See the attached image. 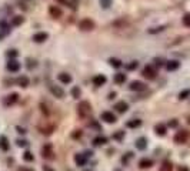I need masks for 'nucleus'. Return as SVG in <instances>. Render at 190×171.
Here are the masks:
<instances>
[{"label":"nucleus","instance_id":"0eeeda50","mask_svg":"<svg viewBox=\"0 0 190 171\" xmlns=\"http://www.w3.org/2000/svg\"><path fill=\"white\" fill-rule=\"evenodd\" d=\"M17 100H19V94H17V93H12V94H9V96H6L3 99V104L6 106V107H10V106H13Z\"/></svg>","mask_w":190,"mask_h":171},{"label":"nucleus","instance_id":"09e8293b","mask_svg":"<svg viewBox=\"0 0 190 171\" xmlns=\"http://www.w3.org/2000/svg\"><path fill=\"white\" fill-rule=\"evenodd\" d=\"M43 171H54L53 168H50L49 165H43Z\"/></svg>","mask_w":190,"mask_h":171},{"label":"nucleus","instance_id":"49530a36","mask_svg":"<svg viewBox=\"0 0 190 171\" xmlns=\"http://www.w3.org/2000/svg\"><path fill=\"white\" fill-rule=\"evenodd\" d=\"M17 130V133H20V134H26V130L23 128V127H16Z\"/></svg>","mask_w":190,"mask_h":171},{"label":"nucleus","instance_id":"58836bf2","mask_svg":"<svg viewBox=\"0 0 190 171\" xmlns=\"http://www.w3.org/2000/svg\"><path fill=\"white\" fill-rule=\"evenodd\" d=\"M40 110H41V113L45 114V116H49V109H47V106L45 104V103H40Z\"/></svg>","mask_w":190,"mask_h":171},{"label":"nucleus","instance_id":"864d4df0","mask_svg":"<svg viewBox=\"0 0 190 171\" xmlns=\"http://www.w3.org/2000/svg\"><path fill=\"white\" fill-rule=\"evenodd\" d=\"M84 171H91V170H84Z\"/></svg>","mask_w":190,"mask_h":171},{"label":"nucleus","instance_id":"a878e982","mask_svg":"<svg viewBox=\"0 0 190 171\" xmlns=\"http://www.w3.org/2000/svg\"><path fill=\"white\" fill-rule=\"evenodd\" d=\"M129 127V128H137V127H140L142 125V120H139V118H136V120H130L127 121V124H126Z\"/></svg>","mask_w":190,"mask_h":171},{"label":"nucleus","instance_id":"f8f14e48","mask_svg":"<svg viewBox=\"0 0 190 171\" xmlns=\"http://www.w3.org/2000/svg\"><path fill=\"white\" fill-rule=\"evenodd\" d=\"M106 81H107V79H106V76H103V74H97V76H95V77H93V84H95L96 87L103 86Z\"/></svg>","mask_w":190,"mask_h":171},{"label":"nucleus","instance_id":"9d476101","mask_svg":"<svg viewBox=\"0 0 190 171\" xmlns=\"http://www.w3.org/2000/svg\"><path fill=\"white\" fill-rule=\"evenodd\" d=\"M7 70L12 71V73H17V71L20 70V63L14 60V58H10L7 63Z\"/></svg>","mask_w":190,"mask_h":171},{"label":"nucleus","instance_id":"6ab92c4d","mask_svg":"<svg viewBox=\"0 0 190 171\" xmlns=\"http://www.w3.org/2000/svg\"><path fill=\"white\" fill-rule=\"evenodd\" d=\"M54 128H56V125H54V124L46 125V127H39L40 133H41V134H45V136H50V134L54 131Z\"/></svg>","mask_w":190,"mask_h":171},{"label":"nucleus","instance_id":"423d86ee","mask_svg":"<svg viewBox=\"0 0 190 171\" xmlns=\"http://www.w3.org/2000/svg\"><path fill=\"white\" fill-rule=\"evenodd\" d=\"M100 118H102L104 123H107V124H114L116 121H117L116 116L112 113V111H103V113L100 114Z\"/></svg>","mask_w":190,"mask_h":171},{"label":"nucleus","instance_id":"20e7f679","mask_svg":"<svg viewBox=\"0 0 190 171\" xmlns=\"http://www.w3.org/2000/svg\"><path fill=\"white\" fill-rule=\"evenodd\" d=\"M79 29L82 30V32H91V30L95 29V21L90 20V19H83L79 23Z\"/></svg>","mask_w":190,"mask_h":171},{"label":"nucleus","instance_id":"39448f33","mask_svg":"<svg viewBox=\"0 0 190 171\" xmlns=\"http://www.w3.org/2000/svg\"><path fill=\"white\" fill-rule=\"evenodd\" d=\"M142 76L147 80H154L156 79V70L153 66H146L143 70H142Z\"/></svg>","mask_w":190,"mask_h":171},{"label":"nucleus","instance_id":"4c0bfd02","mask_svg":"<svg viewBox=\"0 0 190 171\" xmlns=\"http://www.w3.org/2000/svg\"><path fill=\"white\" fill-rule=\"evenodd\" d=\"M137 67H139V63H137V61H132L130 64H127V66H126V69H127V70H136Z\"/></svg>","mask_w":190,"mask_h":171},{"label":"nucleus","instance_id":"7c9ffc66","mask_svg":"<svg viewBox=\"0 0 190 171\" xmlns=\"http://www.w3.org/2000/svg\"><path fill=\"white\" fill-rule=\"evenodd\" d=\"M189 97H190V90H183V91H180V94H179V100H186Z\"/></svg>","mask_w":190,"mask_h":171},{"label":"nucleus","instance_id":"7ed1b4c3","mask_svg":"<svg viewBox=\"0 0 190 171\" xmlns=\"http://www.w3.org/2000/svg\"><path fill=\"white\" fill-rule=\"evenodd\" d=\"M189 136H190V133L187 130H180V131H177L176 136H174V143H176V144H184V143L189 140Z\"/></svg>","mask_w":190,"mask_h":171},{"label":"nucleus","instance_id":"4468645a","mask_svg":"<svg viewBox=\"0 0 190 171\" xmlns=\"http://www.w3.org/2000/svg\"><path fill=\"white\" fill-rule=\"evenodd\" d=\"M47 37H49V34L45 33V32H40V33H36L33 36V42L34 43H43L47 40Z\"/></svg>","mask_w":190,"mask_h":171},{"label":"nucleus","instance_id":"72a5a7b5","mask_svg":"<svg viewBox=\"0 0 190 171\" xmlns=\"http://www.w3.org/2000/svg\"><path fill=\"white\" fill-rule=\"evenodd\" d=\"M183 24L186 26V27H190V13H186L183 16Z\"/></svg>","mask_w":190,"mask_h":171},{"label":"nucleus","instance_id":"e433bc0d","mask_svg":"<svg viewBox=\"0 0 190 171\" xmlns=\"http://www.w3.org/2000/svg\"><path fill=\"white\" fill-rule=\"evenodd\" d=\"M91 127V128H95L96 131H102V127L99 125V123L97 121H90V124H89Z\"/></svg>","mask_w":190,"mask_h":171},{"label":"nucleus","instance_id":"603ef678","mask_svg":"<svg viewBox=\"0 0 190 171\" xmlns=\"http://www.w3.org/2000/svg\"><path fill=\"white\" fill-rule=\"evenodd\" d=\"M17 171H33V170H29V168H25V167H23V168H19Z\"/></svg>","mask_w":190,"mask_h":171},{"label":"nucleus","instance_id":"aec40b11","mask_svg":"<svg viewBox=\"0 0 190 171\" xmlns=\"http://www.w3.org/2000/svg\"><path fill=\"white\" fill-rule=\"evenodd\" d=\"M57 79H59V81H60V83H63V84L72 83V76L67 74V73H60V74L57 76Z\"/></svg>","mask_w":190,"mask_h":171},{"label":"nucleus","instance_id":"dca6fc26","mask_svg":"<svg viewBox=\"0 0 190 171\" xmlns=\"http://www.w3.org/2000/svg\"><path fill=\"white\" fill-rule=\"evenodd\" d=\"M75 163L77 164L79 167H83V165H86V163H87V157L84 154H76L75 155Z\"/></svg>","mask_w":190,"mask_h":171},{"label":"nucleus","instance_id":"a19ab883","mask_svg":"<svg viewBox=\"0 0 190 171\" xmlns=\"http://www.w3.org/2000/svg\"><path fill=\"white\" fill-rule=\"evenodd\" d=\"M167 125H169L170 128H174V127H177L179 125V121L176 120V118H173V120H170L169 123H167Z\"/></svg>","mask_w":190,"mask_h":171},{"label":"nucleus","instance_id":"6e6552de","mask_svg":"<svg viewBox=\"0 0 190 171\" xmlns=\"http://www.w3.org/2000/svg\"><path fill=\"white\" fill-rule=\"evenodd\" d=\"M49 88H50V91H52V94H53L54 97H57V99H63V97H64V90L60 88L59 86L49 84Z\"/></svg>","mask_w":190,"mask_h":171},{"label":"nucleus","instance_id":"2eb2a0df","mask_svg":"<svg viewBox=\"0 0 190 171\" xmlns=\"http://www.w3.org/2000/svg\"><path fill=\"white\" fill-rule=\"evenodd\" d=\"M114 109H116V111H119V113H126L129 110V104L126 101H119V103L114 104Z\"/></svg>","mask_w":190,"mask_h":171},{"label":"nucleus","instance_id":"6e6d98bb","mask_svg":"<svg viewBox=\"0 0 190 171\" xmlns=\"http://www.w3.org/2000/svg\"><path fill=\"white\" fill-rule=\"evenodd\" d=\"M116 171H119V170H116Z\"/></svg>","mask_w":190,"mask_h":171},{"label":"nucleus","instance_id":"de8ad7c7","mask_svg":"<svg viewBox=\"0 0 190 171\" xmlns=\"http://www.w3.org/2000/svg\"><path fill=\"white\" fill-rule=\"evenodd\" d=\"M114 97H116V93L113 91V93H110V94H109V97H107V99H109V100H113Z\"/></svg>","mask_w":190,"mask_h":171},{"label":"nucleus","instance_id":"412c9836","mask_svg":"<svg viewBox=\"0 0 190 171\" xmlns=\"http://www.w3.org/2000/svg\"><path fill=\"white\" fill-rule=\"evenodd\" d=\"M104 144H107V138L104 137V136H97V137L93 140V146H96V147L104 146Z\"/></svg>","mask_w":190,"mask_h":171},{"label":"nucleus","instance_id":"5fc2aeb1","mask_svg":"<svg viewBox=\"0 0 190 171\" xmlns=\"http://www.w3.org/2000/svg\"><path fill=\"white\" fill-rule=\"evenodd\" d=\"M189 123H190V118H189Z\"/></svg>","mask_w":190,"mask_h":171},{"label":"nucleus","instance_id":"ea45409f","mask_svg":"<svg viewBox=\"0 0 190 171\" xmlns=\"http://www.w3.org/2000/svg\"><path fill=\"white\" fill-rule=\"evenodd\" d=\"M83 136V133L82 131H80V130H75V131H73V133H72V137L73 138H76V140H77V138H80Z\"/></svg>","mask_w":190,"mask_h":171},{"label":"nucleus","instance_id":"a211bd4d","mask_svg":"<svg viewBox=\"0 0 190 171\" xmlns=\"http://www.w3.org/2000/svg\"><path fill=\"white\" fill-rule=\"evenodd\" d=\"M134 144H136V148H137V150H142V151H143V150H146V147H147V140H146L145 137H140V138H137Z\"/></svg>","mask_w":190,"mask_h":171},{"label":"nucleus","instance_id":"c85d7f7f","mask_svg":"<svg viewBox=\"0 0 190 171\" xmlns=\"http://www.w3.org/2000/svg\"><path fill=\"white\" fill-rule=\"evenodd\" d=\"M109 63H110V66L112 67H114V69H119V67H122L123 66V64H122V61H120L119 58H110V60H109Z\"/></svg>","mask_w":190,"mask_h":171},{"label":"nucleus","instance_id":"f3484780","mask_svg":"<svg viewBox=\"0 0 190 171\" xmlns=\"http://www.w3.org/2000/svg\"><path fill=\"white\" fill-rule=\"evenodd\" d=\"M179 67H180V63H179L177 60H169V61L166 63V69H167L169 71L177 70Z\"/></svg>","mask_w":190,"mask_h":171},{"label":"nucleus","instance_id":"8fccbe9b","mask_svg":"<svg viewBox=\"0 0 190 171\" xmlns=\"http://www.w3.org/2000/svg\"><path fill=\"white\" fill-rule=\"evenodd\" d=\"M84 155H86V157H91V155H93V151H86Z\"/></svg>","mask_w":190,"mask_h":171},{"label":"nucleus","instance_id":"79ce46f5","mask_svg":"<svg viewBox=\"0 0 190 171\" xmlns=\"http://www.w3.org/2000/svg\"><path fill=\"white\" fill-rule=\"evenodd\" d=\"M17 50H9L7 51V57H10V58H14V57H17Z\"/></svg>","mask_w":190,"mask_h":171},{"label":"nucleus","instance_id":"ddd939ff","mask_svg":"<svg viewBox=\"0 0 190 171\" xmlns=\"http://www.w3.org/2000/svg\"><path fill=\"white\" fill-rule=\"evenodd\" d=\"M154 133L157 134V136H160V137H163V136H166V133H167V127H166L165 124H161V123H159V124L154 125Z\"/></svg>","mask_w":190,"mask_h":171},{"label":"nucleus","instance_id":"5701e85b","mask_svg":"<svg viewBox=\"0 0 190 171\" xmlns=\"http://www.w3.org/2000/svg\"><path fill=\"white\" fill-rule=\"evenodd\" d=\"M16 83H17V86H20V87H23V88H26L27 86H29V79L26 77V76H20L19 79L16 80Z\"/></svg>","mask_w":190,"mask_h":171},{"label":"nucleus","instance_id":"2f4dec72","mask_svg":"<svg viewBox=\"0 0 190 171\" xmlns=\"http://www.w3.org/2000/svg\"><path fill=\"white\" fill-rule=\"evenodd\" d=\"M124 137V131H122V130H119L117 133H114L113 134V138L114 140H117V141H122V138Z\"/></svg>","mask_w":190,"mask_h":171},{"label":"nucleus","instance_id":"4be33fe9","mask_svg":"<svg viewBox=\"0 0 190 171\" xmlns=\"http://www.w3.org/2000/svg\"><path fill=\"white\" fill-rule=\"evenodd\" d=\"M0 148L3 151H9V148H10V144H9V140L6 136H0Z\"/></svg>","mask_w":190,"mask_h":171},{"label":"nucleus","instance_id":"cd10ccee","mask_svg":"<svg viewBox=\"0 0 190 171\" xmlns=\"http://www.w3.org/2000/svg\"><path fill=\"white\" fill-rule=\"evenodd\" d=\"M172 170H173V164L170 163L169 160L163 161V164H161V167H160V171H172Z\"/></svg>","mask_w":190,"mask_h":171},{"label":"nucleus","instance_id":"c9c22d12","mask_svg":"<svg viewBox=\"0 0 190 171\" xmlns=\"http://www.w3.org/2000/svg\"><path fill=\"white\" fill-rule=\"evenodd\" d=\"M37 66V63H36V60H32V58H27V69L29 70H32V69H34V67Z\"/></svg>","mask_w":190,"mask_h":171},{"label":"nucleus","instance_id":"f704fd0d","mask_svg":"<svg viewBox=\"0 0 190 171\" xmlns=\"http://www.w3.org/2000/svg\"><path fill=\"white\" fill-rule=\"evenodd\" d=\"M100 6L103 9H109L112 6V0H100Z\"/></svg>","mask_w":190,"mask_h":171},{"label":"nucleus","instance_id":"1a4fd4ad","mask_svg":"<svg viewBox=\"0 0 190 171\" xmlns=\"http://www.w3.org/2000/svg\"><path fill=\"white\" fill-rule=\"evenodd\" d=\"M129 88L133 90V91H145L146 88H147V86L145 83H142V81H132Z\"/></svg>","mask_w":190,"mask_h":171},{"label":"nucleus","instance_id":"f257e3e1","mask_svg":"<svg viewBox=\"0 0 190 171\" xmlns=\"http://www.w3.org/2000/svg\"><path fill=\"white\" fill-rule=\"evenodd\" d=\"M77 114L82 118H86L91 114V106L89 101H82V103H79L77 106Z\"/></svg>","mask_w":190,"mask_h":171},{"label":"nucleus","instance_id":"9b49d317","mask_svg":"<svg viewBox=\"0 0 190 171\" xmlns=\"http://www.w3.org/2000/svg\"><path fill=\"white\" fill-rule=\"evenodd\" d=\"M49 14L53 19H60L62 17V10H60V7H57V6H50L49 7Z\"/></svg>","mask_w":190,"mask_h":171},{"label":"nucleus","instance_id":"37998d69","mask_svg":"<svg viewBox=\"0 0 190 171\" xmlns=\"http://www.w3.org/2000/svg\"><path fill=\"white\" fill-rule=\"evenodd\" d=\"M16 143H17V146H19V147H27V144H29L26 140H21V138H19Z\"/></svg>","mask_w":190,"mask_h":171},{"label":"nucleus","instance_id":"c756f323","mask_svg":"<svg viewBox=\"0 0 190 171\" xmlns=\"http://www.w3.org/2000/svg\"><path fill=\"white\" fill-rule=\"evenodd\" d=\"M23 160H25V161H27V163H32V161L34 160V155L32 154L30 151H26L25 154H23Z\"/></svg>","mask_w":190,"mask_h":171},{"label":"nucleus","instance_id":"bb28decb","mask_svg":"<svg viewBox=\"0 0 190 171\" xmlns=\"http://www.w3.org/2000/svg\"><path fill=\"white\" fill-rule=\"evenodd\" d=\"M23 21H25V17L14 16L12 19V26H14V27H17V26H21V24H23Z\"/></svg>","mask_w":190,"mask_h":171},{"label":"nucleus","instance_id":"a18cd8bd","mask_svg":"<svg viewBox=\"0 0 190 171\" xmlns=\"http://www.w3.org/2000/svg\"><path fill=\"white\" fill-rule=\"evenodd\" d=\"M154 63H156V66H163V60H161V58H156V60H154Z\"/></svg>","mask_w":190,"mask_h":171},{"label":"nucleus","instance_id":"393cba45","mask_svg":"<svg viewBox=\"0 0 190 171\" xmlns=\"http://www.w3.org/2000/svg\"><path fill=\"white\" fill-rule=\"evenodd\" d=\"M126 74L124 73H117V74H114V83L116 84H124V81H126Z\"/></svg>","mask_w":190,"mask_h":171},{"label":"nucleus","instance_id":"b1692460","mask_svg":"<svg viewBox=\"0 0 190 171\" xmlns=\"http://www.w3.org/2000/svg\"><path fill=\"white\" fill-rule=\"evenodd\" d=\"M153 165V160L150 158H142L139 161V167L140 168H150Z\"/></svg>","mask_w":190,"mask_h":171},{"label":"nucleus","instance_id":"3c124183","mask_svg":"<svg viewBox=\"0 0 190 171\" xmlns=\"http://www.w3.org/2000/svg\"><path fill=\"white\" fill-rule=\"evenodd\" d=\"M179 171H190V170L187 167H180V168H179Z\"/></svg>","mask_w":190,"mask_h":171},{"label":"nucleus","instance_id":"c03bdc74","mask_svg":"<svg viewBox=\"0 0 190 171\" xmlns=\"http://www.w3.org/2000/svg\"><path fill=\"white\" fill-rule=\"evenodd\" d=\"M132 157H133V153H127V154H126V157H123V158H122V163H123V164H127L129 158H132Z\"/></svg>","mask_w":190,"mask_h":171},{"label":"nucleus","instance_id":"473e14b6","mask_svg":"<svg viewBox=\"0 0 190 171\" xmlns=\"http://www.w3.org/2000/svg\"><path fill=\"white\" fill-rule=\"evenodd\" d=\"M80 94H82V91H80V88H79L77 86L72 88V96L75 97V99H79V97H80Z\"/></svg>","mask_w":190,"mask_h":171},{"label":"nucleus","instance_id":"f03ea898","mask_svg":"<svg viewBox=\"0 0 190 171\" xmlns=\"http://www.w3.org/2000/svg\"><path fill=\"white\" fill-rule=\"evenodd\" d=\"M41 157L46 160H53L56 157L53 151V146L50 143H47V144H45V146L41 147Z\"/></svg>","mask_w":190,"mask_h":171}]
</instances>
